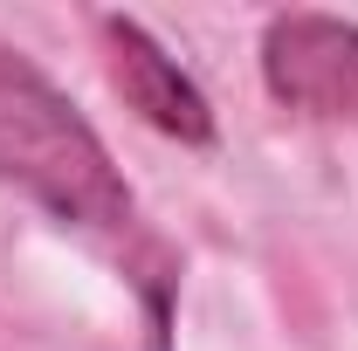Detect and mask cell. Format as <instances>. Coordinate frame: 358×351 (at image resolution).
I'll use <instances>...</instances> for the list:
<instances>
[{"label": "cell", "mask_w": 358, "mask_h": 351, "mask_svg": "<svg viewBox=\"0 0 358 351\" xmlns=\"http://www.w3.org/2000/svg\"><path fill=\"white\" fill-rule=\"evenodd\" d=\"M0 179L35 193L62 227L90 234L96 248H110L124 275L145 289L152 310V338L166 351V296H173V262L145 241L138 200L124 173L110 166L103 138L90 131V117L48 83L21 48L0 42Z\"/></svg>", "instance_id": "1"}, {"label": "cell", "mask_w": 358, "mask_h": 351, "mask_svg": "<svg viewBox=\"0 0 358 351\" xmlns=\"http://www.w3.org/2000/svg\"><path fill=\"white\" fill-rule=\"evenodd\" d=\"M262 83L282 110L358 124V21L345 14H275L262 28Z\"/></svg>", "instance_id": "2"}, {"label": "cell", "mask_w": 358, "mask_h": 351, "mask_svg": "<svg viewBox=\"0 0 358 351\" xmlns=\"http://www.w3.org/2000/svg\"><path fill=\"white\" fill-rule=\"evenodd\" d=\"M96 35H103V62H110L117 96L131 103L152 131L179 138V145H214V103L200 96V83L179 69L166 48L145 35V21H131V14H103Z\"/></svg>", "instance_id": "3"}]
</instances>
